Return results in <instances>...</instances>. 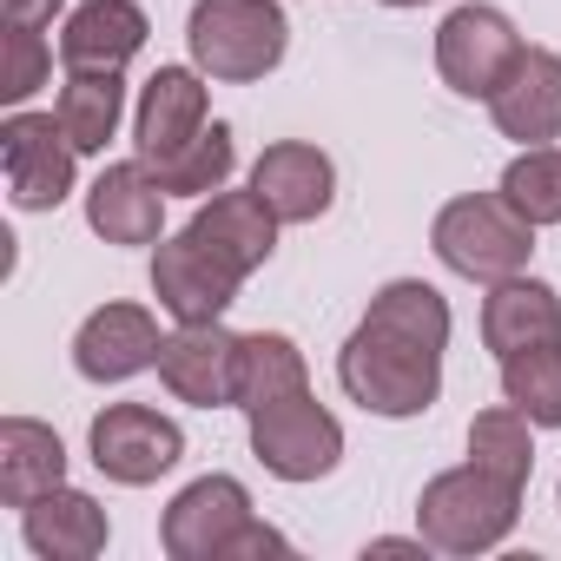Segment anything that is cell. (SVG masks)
Segmentation results:
<instances>
[{"label":"cell","instance_id":"1","mask_svg":"<svg viewBox=\"0 0 561 561\" xmlns=\"http://www.w3.org/2000/svg\"><path fill=\"white\" fill-rule=\"evenodd\" d=\"M337 383L357 410L410 423L443 397V351L410 337V331H390V324L364 318L337 351Z\"/></svg>","mask_w":561,"mask_h":561},{"label":"cell","instance_id":"2","mask_svg":"<svg viewBox=\"0 0 561 561\" xmlns=\"http://www.w3.org/2000/svg\"><path fill=\"white\" fill-rule=\"evenodd\" d=\"M159 548L172 561H251V554H291V541L251 515V489L238 476L185 482L159 515Z\"/></svg>","mask_w":561,"mask_h":561},{"label":"cell","instance_id":"3","mask_svg":"<svg viewBox=\"0 0 561 561\" xmlns=\"http://www.w3.org/2000/svg\"><path fill=\"white\" fill-rule=\"evenodd\" d=\"M185 47H192V67L205 80L251 87V80L277 73V60H285L291 14L277 0H192Z\"/></svg>","mask_w":561,"mask_h":561},{"label":"cell","instance_id":"4","mask_svg":"<svg viewBox=\"0 0 561 561\" xmlns=\"http://www.w3.org/2000/svg\"><path fill=\"white\" fill-rule=\"evenodd\" d=\"M515 522H522V489L489 476L482 462L443 469L416 495V528L436 554H489L515 535Z\"/></svg>","mask_w":561,"mask_h":561},{"label":"cell","instance_id":"5","mask_svg":"<svg viewBox=\"0 0 561 561\" xmlns=\"http://www.w3.org/2000/svg\"><path fill=\"white\" fill-rule=\"evenodd\" d=\"M430 251L443 257V271L469 277V285H502V277L528 271L535 257V225L502 198V192H462L436 211L430 225Z\"/></svg>","mask_w":561,"mask_h":561},{"label":"cell","instance_id":"6","mask_svg":"<svg viewBox=\"0 0 561 561\" xmlns=\"http://www.w3.org/2000/svg\"><path fill=\"white\" fill-rule=\"evenodd\" d=\"M244 423H251V456L277 482H324L344 462V423L318 403V390H291L251 410Z\"/></svg>","mask_w":561,"mask_h":561},{"label":"cell","instance_id":"7","mask_svg":"<svg viewBox=\"0 0 561 561\" xmlns=\"http://www.w3.org/2000/svg\"><path fill=\"white\" fill-rule=\"evenodd\" d=\"M522 47H528V41L515 34V21H508L502 8L469 0V8H456V14L436 27V73H443L449 93L489 100V93L508 80V67L522 60Z\"/></svg>","mask_w":561,"mask_h":561},{"label":"cell","instance_id":"8","mask_svg":"<svg viewBox=\"0 0 561 561\" xmlns=\"http://www.w3.org/2000/svg\"><path fill=\"white\" fill-rule=\"evenodd\" d=\"M0 159H8V198H14V211H54V205H67L80 146L67 139L60 113L14 106L8 119H0Z\"/></svg>","mask_w":561,"mask_h":561},{"label":"cell","instance_id":"9","mask_svg":"<svg viewBox=\"0 0 561 561\" xmlns=\"http://www.w3.org/2000/svg\"><path fill=\"white\" fill-rule=\"evenodd\" d=\"M87 449H93V469L119 489H146L159 482L165 469H179L185 456V430L172 416H159L152 403H106L87 430Z\"/></svg>","mask_w":561,"mask_h":561},{"label":"cell","instance_id":"10","mask_svg":"<svg viewBox=\"0 0 561 561\" xmlns=\"http://www.w3.org/2000/svg\"><path fill=\"white\" fill-rule=\"evenodd\" d=\"M238 291H244V277L192 231L152 244V298L172 324H218L238 305Z\"/></svg>","mask_w":561,"mask_h":561},{"label":"cell","instance_id":"11","mask_svg":"<svg viewBox=\"0 0 561 561\" xmlns=\"http://www.w3.org/2000/svg\"><path fill=\"white\" fill-rule=\"evenodd\" d=\"M251 192L277 211V225H318L337 205V165L311 139H277L251 165Z\"/></svg>","mask_w":561,"mask_h":561},{"label":"cell","instance_id":"12","mask_svg":"<svg viewBox=\"0 0 561 561\" xmlns=\"http://www.w3.org/2000/svg\"><path fill=\"white\" fill-rule=\"evenodd\" d=\"M205 126H211L205 73H198V67H159V73L139 87V106H133V152H139L146 165H159V159H172L179 146H192Z\"/></svg>","mask_w":561,"mask_h":561},{"label":"cell","instance_id":"13","mask_svg":"<svg viewBox=\"0 0 561 561\" xmlns=\"http://www.w3.org/2000/svg\"><path fill=\"white\" fill-rule=\"evenodd\" d=\"M159 318L146 305H100L80 331H73V370L87 383H126L139 370H159Z\"/></svg>","mask_w":561,"mask_h":561},{"label":"cell","instance_id":"14","mask_svg":"<svg viewBox=\"0 0 561 561\" xmlns=\"http://www.w3.org/2000/svg\"><path fill=\"white\" fill-rule=\"evenodd\" d=\"M159 383L192 403V410H225L238 403V337L218 324H179L159 351Z\"/></svg>","mask_w":561,"mask_h":561},{"label":"cell","instance_id":"15","mask_svg":"<svg viewBox=\"0 0 561 561\" xmlns=\"http://www.w3.org/2000/svg\"><path fill=\"white\" fill-rule=\"evenodd\" d=\"M489 119L515 146H548L561 139V54L554 47H522L508 80L489 93Z\"/></svg>","mask_w":561,"mask_h":561},{"label":"cell","instance_id":"16","mask_svg":"<svg viewBox=\"0 0 561 561\" xmlns=\"http://www.w3.org/2000/svg\"><path fill=\"white\" fill-rule=\"evenodd\" d=\"M87 225L106 244H159L165 238V192L146 172V159H113L93 185H87Z\"/></svg>","mask_w":561,"mask_h":561},{"label":"cell","instance_id":"17","mask_svg":"<svg viewBox=\"0 0 561 561\" xmlns=\"http://www.w3.org/2000/svg\"><path fill=\"white\" fill-rule=\"evenodd\" d=\"M21 535H27V548H34L41 561H93V554H106L113 522H106V508H100L87 489L60 482V489L34 495V502L21 508Z\"/></svg>","mask_w":561,"mask_h":561},{"label":"cell","instance_id":"18","mask_svg":"<svg viewBox=\"0 0 561 561\" xmlns=\"http://www.w3.org/2000/svg\"><path fill=\"white\" fill-rule=\"evenodd\" d=\"M198 244H211L238 277H251L257 264H271V251H277V211L257 198V192H211V198H198V211H192V225H185Z\"/></svg>","mask_w":561,"mask_h":561},{"label":"cell","instance_id":"19","mask_svg":"<svg viewBox=\"0 0 561 561\" xmlns=\"http://www.w3.org/2000/svg\"><path fill=\"white\" fill-rule=\"evenodd\" d=\"M554 337H561V291L554 285H541V277H528V271L489 285V298H482V344L495 357H515V351L554 344Z\"/></svg>","mask_w":561,"mask_h":561},{"label":"cell","instance_id":"20","mask_svg":"<svg viewBox=\"0 0 561 561\" xmlns=\"http://www.w3.org/2000/svg\"><path fill=\"white\" fill-rule=\"evenodd\" d=\"M146 34H152V21H146L139 0H80V8L67 14V27H60V60L119 73L146 47Z\"/></svg>","mask_w":561,"mask_h":561},{"label":"cell","instance_id":"21","mask_svg":"<svg viewBox=\"0 0 561 561\" xmlns=\"http://www.w3.org/2000/svg\"><path fill=\"white\" fill-rule=\"evenodd\" d=\"M60 482H67V443L47 423H34V416L0 423V502L27 508L34 495H47Z\"/></svg>","mask_w":561,"mask_h":561},{"label":"cell","instance_id":"22","mask_svg":"<svg viewBox=\"0 0 561 561\" xmlns=\"http://www.w3.org/2000/svg\"><path fill=\"white\" fill-rule=\"evenodd\" d=\"M54 113L80 152H106L119 139V119H126V80L106 67H67Z\"/></svg>","mask_w":561,"mask_h":561},{"label":"cell","instance_id":"23","mask_svg":"<svg viewBox=\"0 0 561 561\" xmlns=\"http://www.w3.org/2000/svg\"><path fill=\"white\" fill-rule=\"evenodd\" d=\"M291 390H311V370H305V351L285 337V331H251L238 337V403L231 410H264Z\"/></svg>","mask_w":561,"mask_h":561},{"label":"cell","instance_id":"24","mask_svg":"<svg viewBox=\"0 0 561 561\" xmlns=\"http://www.w3.org/2000/svg\"><path fill=\"white\" fill-rule=\"evenodd\" d=\"M231 165H238V139H231L225 119H211L192 146H179L172 159H159V165H146V172L159 179L165 198H211V192H225Z\"/></svg>","mask_w":561,"mask_h":561},{"label":"cell","instance_id":"25","mask_svg":"<svg viewBox=\"0 0 561 561\" xmlns=\"http://www.w3.org/2000/svg\"><path fill=\"white\" fill-rule=\"evenodd\" d=\"M469 462H482L489 476L528 489V476H535V423H528L515 403L482 410V416L469 423Z\"/></svg>","mask_w":561,"mask_h":561},{"label":"cell","instance_id":"26","mask_svg":"<svg viewBox=\"0 0 561 561\" xmlns=\"http://www.w3.org/2000/svg\"><path fill=\"white\" fill-rule=\"evenodd\" d=\"M502 397H508L535 430H561V337L502 357Z\"/></svg>","mask_w":561,"mask_h":561},{"label":"cell","instance_id":"27","mask_svg":"<svg viewBox=\"0 0 561 561\" xmlns=\"http://www.w3.org/2000/svg\"><path fill=\"white\" fill-rule=\"evenodd\" d=\"M535 231L541 225H561V146H522L495 185Z\"/></svg>","mask_w":561,"mask_h":561},{"label":"cell","instance_id":"28","mask_svg":"<svg viewBox=\"0 0 561 561\" xmlns=\"http://www.w3.org/2000/svg\"><path fill=\"white\" fill-rule=\"evenodd\" d=\"M47 80H54V47L41 41V27H8V41H0V106H27Z\"/></svg>","mask_w":561,"mask_h":561},{"label":"cell","instance_id":"29","mask_svg":"<svg viewBox=\"0 0 561 561\" xmlns=\"http://www.w3.org/2000/svg\"><path fill=\"white\" fill-rule=\"evenodd\" d=\"M67 0H0V21L8 27H54V14Z\"/></svg>","mask_w":561,"mask_h":561},{"label":"cell","instance_id":"30","mask_svg":"<svg viewBox=\"0 0 561 561\" xmlns=\"http://www.w3.org/2000/svg\"><path fill=\"white\" fill-rule=\"evenodd\" d=\"M430 541H423V528L416 535H377V541H364V554H423Z\"/></svg>","mask_w":561,"mask_h":561},{"label":"cell","instance_id":"31","mask_svg":"<svg viewBox=\"0 0 561 561\" xmlns=\"http://www.w3.org/2000/svg\"><path fill=\"white\" fill-rule=\"evenodd\" d=\"M383 8H423V0H383Z\"/></svg>","mask_w":561,"mask_h":561},{"label":"cell","instance_id":"32","mask_svg":"<svg viewBox=\"0 0 561 561\" xmlns=\"http://www.w3.org/2000/svg\"><path fill=\"white\" fill-rule=\"evenodd\" d=\"M554 502H561V489H554Z\"/></svg>","mask_w":561,"mask_h":561}]
</instances>
